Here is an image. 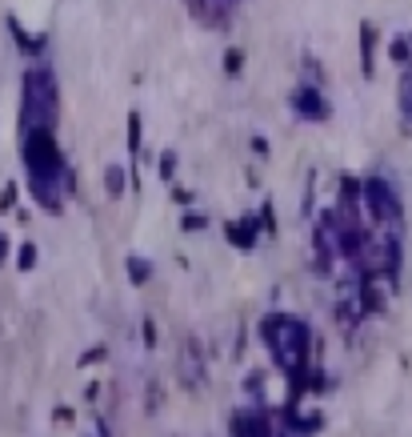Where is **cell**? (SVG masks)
<instances>
[{"mask_svg": "<svg viewBox=\"0 0 412 437\" xmlns=\"http://www.w3.org/2000/svg\"><path fill=\"white\" fill-rule=\"evenodd\" d=\"M292 109H296V116H304V121H324V116H328V100L320 97L317 89H296V93H292Z\"/></svg>", "mask_w": 412, "mask_h": 437, "instance_id": "277c9868", "label": "cell"}, {"mask_svg": "<svg viewBox=\"0 0 412 437\" xmlns=\"http://www.w3.org/2000/svg\"><path fill=\"white\" fill-rule=\"evenodd\" d=\"M16 205V185H4V193H0V209H13Z\"/></svg>", "mask_w": 412, "mask_h": 437, "instance_id": "8fae6325", "label": "cell"}, {"mask_svg": "<svg viewBox=\"0 0 412 437\" xmlns=\"http://www.w3.org/2000/svg\"><path fill=\"white\" fill-rule=\"evenodd\" d=\"M264 225V221H232L228 225V241L240 245V249H253L256 245V229Z\"/></svg>", "mask_w": 412, "mask_h": 437, "instance_id": "5b68a950", "label": "cell"}, {"mask_svg": "<svg viewBox=\"0 0 412 437\" xmlns=\"http://www.w3.org/2000/svg\"><path fill=\"white\" fill-rule=\"evenodd\" d=\"M128 277H132L136 285H144V281L152 277V265H148L144 257H132V261H128Z\"/></svg>", "mask_w": 412, "mask_h": 437, "instance_id": "8992f818", "label": "cell"}, {"mask_svg": "<svg viewBox=\"0 0 412 437\" xmlns=\"http://www.w3.org/2000/svg\"><path fill=\"white\" fill-rule=\"evenodd\" d=\"M56 113H61V93H56V77L48 68H32L24 77V109H20V132L32 129H52L56 132Z\"/></svg>", "mask_w": 412, "mask_h": 437, "instance_id": "3957f363", "label": "cell"}, {"mask_svg": "<svg viewBox=\"0 0 412 437\" xmlns=\"http://www.w3.org/2000/svg\"><path fill=\"white\" fill-rule=\"evenodd\" d=\"M128 125H132V129H128V148L136 153V148H141V116L132 113V121H128Z\"/></svg>", "mask_w": 412, "mask_h": 437, "instance_id": "9c48e42d", "label": "cell"}, {"mask_svg": "<svg viewBox=\"0 0 412 437\" xmlns=\"http://www.w3.org/2000/svg\"><path fill=\"white\" fill-rule=\"evenodd\" d=\"M104 181H109V193H112V197L125 193V173H120L116 164H109V169H104Z\"/></svg>", "mask_w": 412, "mask_h": 437, "instance_id": "52a82bcc", "label": "cell"}, {"mask_svg": "<svg viewBox=\"0 0 412 437\" xmlns=\"http://www.w3.org/2000/svg\"><path fill=\"white\" fill-rule=\"evenodd\" d=\"M260 337L269 341L272 349V361L288 373V377H301L304 365H308V325L296 321V317H288V313H272L260 321Z\"/></svg>", "mask_w": 412, "mask_h": 437, "instance_id": "7a4b0ae2", "label": "cell"}, {"mask_svg": "<svg viewBox=\"0 0 412 437\" xmlns=\"http://www.w3.org/2000/svg\"><path fill=\"white\" fill-rule=\"evenodd\" d=\"M4 257H8V237H0V265H4Z\"/></svg>", "mask_w": 412, "mask_h": 437, "instance_id": "9a60e30c", "label": "cell"}, {"mask_svg": "<svg viewBox=\"0 0 412 437\" xmlns=\"http://www.w3.org/2000/svg\"><path fill=\"white\" fill-rule=\"evenodd\" d=\"M16 265L29 273L32 265H36V245H20V257H16Z\"/></svg>", "mask_w": 412, "mask_h": 437, "instance_id": "ba28073f", "label": "cell"}, {"mask_svg": "<svg viewBox=\"0 0 412 437\" xmlns=\"http://www.w3.org/2000/svg\"><path fill=\"white\" fill-rule=\"evenodd\" d=\"M24 169H29V185H32L36 205L48 209V213H61L64 197L72 193V173H68V164H64L52 129L24 132Z\"/></svg>", "mask_w": 412, "mask_h": 437, "instance_id": "6da1fadb", "label": "cell"}, {"mask_svg": "<svg viewBox=\"0 0 412 437\" xmlns=\"http://www.w3.org/2000/svg\"><path fill=\"white\" fill-rule=\"evenodd\" d=\"M240 65H244V52H240V49L224 52V68H228V72H240Z\"/></svg>", "mask_w": 412, "mask_h": 437, "instance_id": "30bf717a", "label": "cell"}, {"mask_svg": "<svg viewBox=\"0 0 412 437\" xmlns=\"http://www.w3.org/2000/svg\"><path fill=\"white\" fill-rule=\"evenodd\" d=\"M144 345H157V325L144 321Z\"/></svg>", "mask_w": 412, "mask_h": 437, "instance_id": "4fadbf2b", "label": "cell"}, {"mask_svg": "<svg viewBox=\"0 0 412 437\" xmlns=\"http://www.w3.org/2000/svg\"><path fill=\"white\" fill-rule=\"evenodd\" d=\"M184 229H205V217H184Z\"/></svg>", "mask_w": 412, "mask_h": 437, "instance_id": "5bb4252c", "label": "cell"}, {"mask_svg": "<svg viewBox=\"0 0 412 437\" xmlns=\"http://www.w3.org/2000/svg\"><path fill=\"white\" fill-rule=\"evenodd\" d=\"M173 173H176V157H173V153H168V157L160 161V177H173Z\"/></svg>", "mask_w": 412, "mask_h": 437, "instance_id": "7c38bea8", "label": "cell"}]
</instances>
